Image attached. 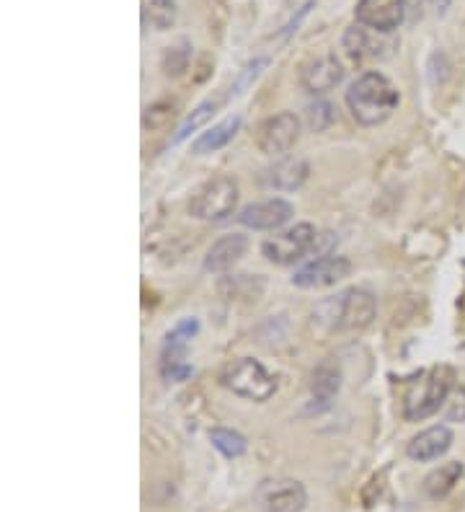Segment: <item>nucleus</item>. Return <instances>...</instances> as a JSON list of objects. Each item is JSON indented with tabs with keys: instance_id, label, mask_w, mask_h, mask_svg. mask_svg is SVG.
I'll list each match as a JSON object with an SVG mask.
<instances>
[{
	"instance_id": "f257e3e1",
	"label": "nucleus",
	"mask_w": 465,
	"mask_h": 512,
	"mask_svg": "<svg viewBox=\"0 0 465 512\" xmlns=\"http://www.w3.org/2000/svg\"><path fill=\"white\" fill-rule=\"evenodd\" d=\"M398 88L378 70H365L347 88V107L362 127L383 125L398 109Z\"/></svg>"
},
{
	"instance_id": "f03ea898",
	"label": "nucleus",
	"mask_w": 465,
	"mask_h": 512,
	"mask_svg": "<svg viewBox=\"0 0 465 512\" xmlns=\"http://www.w3.org/2000/svg\"><path fill=\"white\" fill-rule=\"evenodd\" d=\"M455 373L447 365H434L424 370L409 383L403 394V419L406 422H424L445 406L447 396L453 394Z\"/></svg>"
},
{
	"instance_id": "7ed1b4c3",
	"label": "nucleus",
	"mask_w": 465,
	"mask_h": 512,
	"mask_svg": "<svg viewBox=\"0 0 465 512\" xmlns=\"http://www.w3.org/2000/svg\"><path fill=\"white\" fill-rule=\"evenodd\" d=\"M220 381L228 391L248 401H269L277 391V381L259 360L254 357H238L230 365H225Z\"/></svg>"
},
{
	"instance_id": "20e7f679",
	"label": "nucleus",
	"mask_w": 465,
	"mask_h": 512,
	"mask_svg": "<svg viewBox=\"0 0 465 512\" xmlns=\"http://www.w3.org/2000/svg\"><path fill=\"white\" fill-rule=\"evenodd\" d=\"M236 205V179L233 176H215L194 192L192 202H189V213L197 220H205V223H217V220H225L228 215L236 213Z\"/></svg>"
},
{
	"instance_id": "39448f33",
	"label": "nucleus",
	"mask_w": 465,
	"mask_h": 512,
	"mask_svg": "<svg viewBox=\"0 0 465 512\" xmlns=\"http://www.w3.org/2000/svg\"><path fill=\"white\" fill-rule=\"evenodd\" d=\"M321 308L331 311L329 316H321V319H329L331 329L339 331H362L375 319V298L360 288H352L341 293L339 298L326 300Z\"/></svg>"
},
{
	"instance_id": "423d86ee",
	"label": "nucleus",
	"mask_w": 465,
	"mask_h": 512,
	"mask_svg": "<svg viewBox=\"0 0 465 512\" xmlns=\"http://www.w3.org/2000/svg\"><path fill=\"white\" fill-rule=\"evenodd\" d=\"M318 236H321V233H318L310 223H298L295 228H290V231L267 238V241L261 244V254L267 256L272 264L287 267V264H295L300 262V259H305L310 251H316Z\"/></svg>"
},
{
	"instance_id": "0eeeda50",
	"label": "nucleus",
	"mask_w": 465,
	"mask_h": 512,
	"mask_svg": "<svg viewBox=\"0 0 465 512\" xmlns=\"http://www.w3.org/2000/svg\"><path fill=\"white\" fill-rule=\"evenodd\" d=\"M254 500L264 512H303L308 492L295 479H264L256 487Z\"/></svg>"
},
{
	"instance_id": "6e6552de",
	"label": "nucleus",
	"mask_w": 465,
	"mask_h": 512,
	"mask_svg": "<svg viewBox=\"0 0 465 512\" xmlns=\"http://www.w3.org/2000/svg\"><path fill=\"white\" fill-rule=\"evenodd\" d=\"M300 138V119L292 112L267 117L256 127V148L267 156H282Z\"/></svg>"
},
{
	"instance_id": "1a4fd4ad",
	"label": "nucleus",
	"mask_w": 465,
	"mask_h": 512,
	"mask_svg": "<svg viewBox=\"0 0 465 512\" xmlns=\"http://www.w3.org/2000/svg\"><path fill=\"white\" fill-rule=\"evenodd\" d=\"M352 275V262L347 256H318L316 262L300 267L292 275V285L303 290H318V288H331L336 282L347 280Z\"/></svg>"
},
{
	"instance_id": "9d476101",
	"label": "nucleus",
	"mask_w": 465,
	"mask_h": 512,
	"mask_svg": "<svg viewBox=\"0 0 465 512\" xmlns=\"http://www.w3.org/2000/svg\"><path fill=\"white\" fill-rule=\"evenodd\" d=\"M354 19L372 32L393 34L406 19V0H357Z\"/></svg>"
},
{
	"instance_id": "9b49d317",
	"label": "nucleus",
	"mask_w": 465,
	"mask_h": 512,
	"mask_svg": "<svg viewBox=\"0 0 465 512\" xmlns=\"http://www.w3.org/2000/svg\"><path fill=\"white\" fill-rule=\"evenodd\" d=\"M344 81V68L341 63L336 60V55L326 52V55H318L313 60L303 65L300 70V83L308 94L313 96H321V94H329L331 88H336L339 83Z\"/></svg>"
},
{
	"instance_id": "f8f14e48",
	"label": "nucleus",
	"mask_w": 465,
	"mask_h": 512,
	"mask_svg": "<svg viewBox=\"0 0 465 512\" xmlns=\"http://www.w3.org/2000/svg\"><path fill=\"white\" fill-rule=\"evenodd\" d=\"M292 215H295L292 202L274 197V200L243 207L241 215H238V223L246 225V228H254V231H277L285 223H290Z\"/></svg>"
},
{
	"instance_id": "ddd939ff",
	"label": "nucleus",
	"mask_w": 465,
	"mask_h": 512,
	"mask_svg": "<svg viewBox=\"0 0 465 512\" xmlns=\"http://www.w3.org/2000/svg\"><path fill=\"white\" fill-rule=\"evenodd\" d=\"M450 448H453V430L447 425H434L411 438V443L406 445V456L411 461L429 463L445 456Z\"/></svg>"
},
{
	"instance_id": "4468645a",
	"label": "nucleus",
	"mask_w": 465,
	"mask_h": 512,
	"mask_svg": "<svg viewBox=\"0 0 465 512\" xmlns=\"http://www.w3.org/2000/svg\"><path fill=\"white\" fill-rule=\"evenodd\" d=\"M383 37H388V34L372 32V29H367V26L354 24V26H349L347 32H344L341 44H344V52H347L352 60L362 63V60L385 57L383 50H388V47H391V42H383Z\"/></svg>"
},
{
	"instance_id": "2eb2a0df",
	"label": "nucleus",
	"mask_w": 465,
	"mask_h": 512,
	"mask_svg": "<svg viewBox=\"0 0 465 512\" xmlns=\"http://www.w3.org/2000/svg\"><path fill=\"white\" fill-rule=\"evenodd\" d=\"M248 251V238L241 233H230V236L217 238L205 256V269L212 275H223L228 269L236 267Z\"/></svg>"
},
{
	"instance_id": "dca6fc26",
	"label": "nucleus",
	"mask_w": 465,
	"mask_h": 512,
	"mask_svg": "<svg viewBox=\"0 0 465 512\" xmlns=\"http://www.w3.org/2000/svg\"><path fill=\"white\" fill-rule=\"evenodd\" d=\"M310 174V166L305 158L298 156H287L282 161H277L272 169L264 176V184L277 192H292V189H300L305 184Z\"/></svg>"
},
{
	"instance_id": "f3484780",
	"label": "nucleus",
	"mask_w": 465,
	"mask_h": 512,
	"mask_svg": "<svg viewBox=\"0 0 465 512\" xmlns=\"http://www.w3.org/2000/svg\"><path fill=\"white\" fill-rule=\"evenodd\" d=\"M241 130V117H228L223 119L220 125H215L212 130L202 132L192 145L194 156H207V153H217L220 148L236 138V132Z\"/></svg>"
},
{
	"instance_id": "a211bd4d",
	"label": "nucleus",
	"mask_w": 465,
	"mask_h": 512,
	"mask_svg": "<svg viewBox=\"0 0 465 512\" xmlns=\"http://www.w3.org/2000/svg\"><path fill=\"white\" fill-rule=\"evenodd\" d=\"M463 471L465 469L460 461H450L445 463V466H440V469H434L432 474L424 479V494H427L429 500H445L447 494L453 492L455 484L460 481Z\"/></svg>"
},
{
	"instance_id": "6ab92c4d",
	"label": "nucleus",
	"mask_w": 465,
	"mask_h": 512,
	"mask_svg": "<svg viewBox=\"0 0 465 512\" xmlns=\"http://www.w3.org/2000/svg\"><path fill=\"white\" fill-rule=\"evenodd\" d=\"M145 16H148L155 32H168L176 24L179 8H176V0H148Z\"/></svg>"
},
{
	"instance_id": "aec40b11",
	"label": "nucleus",
	"mask_w": 465,
	"mask_h": 512,
	"mask_svg": "<svg viewBox=\"0 0 465 512\" xmlns=\"http://www.w3.org/2000/svg\"><path fill=\"white\" fill-rule=\"evenodd\" d=\"M341 386V375L334 365H321V368L313 373V396L323 404H329L331 399L336 396Z\"/></svg>"
},
{
	"instance_id": "412c9836",
	"label": "nucleus",
	"mask_w": 465,
	"mask_h": 512,
	"mask_svg": "<svg viewBox=\"0 0 465 512\" xmlns=\"http://www.w3.org/2000/svg\"><path fill=\"white\" fill-rule=\"evenodd\" d=\"M210 440L225 458H241L246 453V438L233 430H225V427H215L210 432Z\"/></svg>"
},
{
	"instance_id": "4be33fe9",
	"label": "nucleus",
	"mask_w": 465,
	"mask_h": 512,
	"mask_svg": "<svg viewBox=\"0 0 465 512\" xmlns=\"http://www.w3.org/2000/svg\"><path fill=\"white\" fill-rule=\"evenodd\" d=\"M215 112H217V104H215V101H205V104H199V107L194 109V112L189 114V117H186L184 125H181L179 130H176L174 143L179 145V143H184L186 138H192V132H197L199 127H205L207 122H210L212 114H215Z\"/></svg>"
},
{
	"instance_id": "5701e85b",
	"label": "nucleus",
	"mask_w": 465,
	"mask_h": 512,
	"mask_svg": "<svg viewBox=\"0 0 465 512\" xmlns=\"http://www.w3.org/2000/svg\"><path fill=\"white\" fill-rule=\"evenodd\" d=\"M189 57H192V47L186 42H181L179 47H168L166 55H163V70L166 75H181L189 68Z\"/></svg>"
},
{
	"instance_id": "b1692460",
	"label": "nucleus",
	"mask_w": 465,
	"mask_h": 512,
	"mask_svg": "<svg viewBox=\"0 0 465 512\" xmlns=\"http://www.w3.org/2000/svg\"><path fill=\"white\" fill-rule=\"evenodd\" d=\"M334 122V107L329 101H316L308 107V125L316 132H323Z\"/></svg>"
},
{
	"instance_id": "393cba45",
	"label": "nucleus",
	"mask_w": 465,
	"mask_h": 512,
	"mask_svg": "<svg viewBox=\"0 0 465 512\" xmlns=\"http://www.w3.org/2000/svg\"><path fill=\"white\" fill-rule=\"evenodd\" d=\"M199 321L197 319H184L174 326V331H168L166 347H186V342L197 337Z\"/></svg>"
},
{
	"instance_id": "a878e982",
	"label": "nucleus",
	"mask_w": 465,
	"mask_h": 512,
	"mask_svg": "<svg viewBox=\"0 0 465 512\" xmlns=\"http://www.w3.org/2000/svg\"><path fill=\"white\" fill-rule=\"evenodd\" d=\"M445 419L447 422H465V388H453V394L445 401Z\"/></svg>"
},
{
	"instance_id": "bb28decb",
	"label": "nucleus",
	"mask_w": 465,
	"mask_h": 512,
	"mask_svg": "<svg viewBox=\"0 0 465 512\" xmlns=\"http://www.w3.org/2000/svg\"><path fill=\"white\" fill-rule=\"evenodd\" d=\"M267 63H269L267 57H259V60H254V63L248 65V68L243 70V75H241V78H238V83H236V86H233V96L243 94V88H246L248 83H251V81H256V75L261 73V68H267Z\"/></svg>"
},
{
	"instance_id": "cd10ccee",
	"label": "nucleus",
	"mask_w": 465,
	"mask_h": 512,
	"mask_svg": "<svg viewBox=\"0 0 465 512\" xmlns=\"http://www.w3.org/2000/svg\"><path fill=\"white\" fill-rule=\"evenodd\" d=\"M383 481H385V471H380V474H375L370 481H367V487L362 489V500H365V507H372L375 502H378L380 492H383Z\"/></svg>"
},
{
	"instance_id": "c85d7f7f",
	"label": "nucleus",
	"mask_w": 465,
	"mask_h": 512,
	"mask_svg": "<svg viewBox=\"0 0 465 512\" xmlns=\"http://www.w3.org/2000/svg\"><path fill=\"white\" fill-rule=\"evenodd\" d=\"M424 3H429V6L434 8V11L440 13H447V8H450V3H453V0H424Z\"/></svg>"
}]
</instances>
